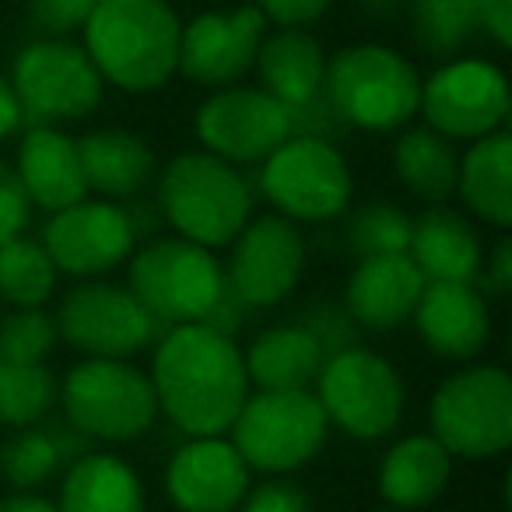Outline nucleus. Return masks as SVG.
I'll return each instance as SVG.
<instances>
[{"label":"nucleus","instance_id":"obj_33","mask_svg":"<svg viewBox=\"0 0 512 512\" xmlns=\"http://www.w3.org/2000/svg\"><path fill=\"white\" fill-rule=\"evenodd\" d=\"M344 242L358 260L362 256L407 253V246H411V214L393 200H365L344 221Z\"/></svg>","mask_w":512,"mask_h":512},{"label":"nucleus","instance_id":"obj_15","mask_svg":"<svg viewBox=\"0 0 512 512\" xmlns=\"http://www.w3.org/2000/svg\"><path fill=\"white\" fill-rule=\"evenodd\" d=\"M193 134L204 151L232 165L264 162L281 141L292 137L288 106L260 85L214 88L193 113Z\"/></svg>","mask_w":512,"mask_h":512},{"label":"nucleus","instance_id":"obj_35","mask_svg":"<svg viewBox=\"0 0 512 512\" xmlns=\"http://www.w3.org/2000/svg\"><path fill=\"white\" fill-rule=\"evenodd\" d=\"M60 334L43 306H15L0 320V362H46Z\"/></svg>","mask_w":512,"mask_h":512},{"label":"nucleus","instance_id":"obj_5","mask_svg":"<svg viewBox=\"0 0 512 512\" xmlns=\"http://www.w3.org/2000/svg\"><path fill=\"white\" fill-rule=\"evenodd\" d=\"M127 288L165 330L200 323L225 292V264L200 242L158 235L130 253Z\"/></svg>","mask_w":512,"mask_h":512},{"label":"nucleus","instance_id":"obj_21","mask_svg":"<svg viewBox=\"0 0 512 512\" xmlns=\"http://www.w3.org/2000/svg\"><path fill=\"white\" fill-rule=\"evenodd\" d=\"M15 172L29 193L32 207L53 214L88 197L85 169H81L78 137L57 127H29L18 148Z\"/></svg>","mask_w":512,"mask_h":512},{"label":"nucleus","instance_id":"obj_9","mask_svg":"<svg viewBox=\"0 0 512 512\" xmlns=\"http://www.w3.org/2000/svg\"><path fill=\"white\" fill-rule=\"evenodd\" d=\"M313 386L330 425L358 442L386 439L404 418V379L390 358L362 344L327 355Z\"/></svg>","mask_w":512,"mask_h":512},{"label":"nucleus","instance_id":"obj_3","mask_svg":"<svg viewBox=\"0 0 512 512\" xmlns=\"http://www.w3.org/2000/svg\"><path fill=\"white\" fill-rule=\"evenodd\" d=\"M323 95L351 130L393 134L418 116L421 74L393 46L355 43L327 57Z\"/></svg>","mask_w":512,"mask_h":512},{"label":"nucleus","instance_id":"obj_30","mask_svg":"<svg viewBox=\"0 0 512 512\" xmlns=\"http://www.w3.org/2000/svg\"><path fill=\"white\" fill-rule=\"evenodd\" d=\"M60 383L46 362H0V425L29 428L53 411Z\"/></svg>","mask_w":512,"mask_h":512},{"label":"nucleus","instance_id":"obj_1","mask_svg":"<svg viewBox=\"0 0 512 512\" xmlns=\"http://www.w3.org/2000/svg\"><path fill=\"white\" fill-rule=\"evenodd\" d=\"M148 379L155 386L158 414H165L186 439L225 435L249 397L239 344L207 323L165 330L155 341Z\"/></svg>","mask_w":512,"mask_h":512},{"label":"nucleus","instance_id":"obj_42","mask_svg":"<svg viewBox=\"0 0 512 512\" xmlns=\"http://www.w3.org/2000/svg\"><path fill=\"white\" fill-rule=\"evenodd\" d=\"M330 4L334 0H256V8L278 29H306L327 15Z\"/></svg>","mask_w":512,"mask_h":512},{"label":"nucleus","instance_id":"obj_38","mask_svg":"<svg viewBox=\"0 0 512 512\" xmlns=\"http://www.w3.org/2000/svg\"><path fill=\"white\" fill-rule=\"evenodd\" d=\"M32 221V200L18 179L15 165L0 162V246L18 235H25Z\"/></svg>","mask_w":512,"mask_h":512},{"label":"nucleus","instance_id":"obj_37","mask_svg":"<svg viewBox=\"0 0 512 512\" xmlns=\"http://www.w3.org/2000/svg\"><path fill=\"white\" fill-rule=\"evenodd\" d=\"M92 8L95 0H29V22L39 36L67 39L71 32H81Z\"/></svg>","mask_w":512,"mask_h":512},{"label":"nucleus","instance_id":"obj_47","mask_svg":"<svg viewBox=\"0 0 512 512\" xmlns=\"http://www.w3.org/2000/svg\"><path fill=\"white\" fill-rule=\"evenodd\" d=\"M0 512H57V502L36 491H11L0 498Z\"/></svg>","mask_w":512,"mask_h":512},{"label":"nucleus","instance_id":"obj_46","mask_svg":"<svg viewBox=\"0 0 512 512\" xmlns=\"http://www.w3.org/2000/svg\"><path fill=\"white\" fill-rule=\"evenodd\" d=\"M25 127L22 120V106H18V95L11 88L8 74H0V141H8L11 134Z\"/></svg>","mask_w":512,"mask_h":512},{"label":"nucleus","instance_id":"obj_14","mask_svg":"<svg viewBox=\"0 0 512 512\" xmlns=\"http://www.w3.org/2000/svg\"><path fill=\"white\" fill-rule=\"evenodd\" d=\"M225 264V285L246 309H274L299 288L306 274V235L285 214H260L239 228Z\"/></svg>","mask_w":512,"mask_h":512},{"label":"nucleus","instance_id":"obj_44","mask_svg":"<svg viewBox=\"0 0 512 512\" xmlns=\"http://www.w3.org/2000/svg\"><path fill=\"white\" fill-rule=\"evenodd\" d=\"M39 425H43L46 435L53 439V446H57L60 463H64V467H71L74 460H81V456H88L95 449V439H88L81 428H74L64 414H60V418H50V414H46Z\"/></svg>","mask_w":512,"mask_h":512},{"label":"nucleus","instance_id":"obj_41","mask_svg":"<svg viewBox=\"0 0 512 512\" xmlns=\"http://www.w3.org/2000/svg\"><path fill=\"white\" fill-rule=\"evenodd\" d=\"M474 285L484 299H509V292H512V242H509V235H502V239L495 242V249L481 260V271H477Z\"/></svg>","mask_w":512,"mask_h":512},{"label":"nucleus","instance_id":"obj_40","mask_svg":"<svg viewBox=\"0 0 512 512\" xmlns=\"http://www.w3.org/2000/svg\"><path fill=\"white\" fill-rule=\"evenodd\" d=\"M239 512H313V509H309V495L299 484L271 477V481L246 491V498L239 502Z\"/></svg>","mask_w":512,"mask_h":512},{"label":"nucleus","instance_id":"obj_19","mask_svg":"<svg viewBox=\"0 0 512 512\" xmlns=\"http://www.w3.org/2000/svg\"><path fill=\"white\" fill-rule=\"evenodd\" d=\"M411 323L421 344L449 362H470L491 341V306L467 281H425Z\"/></svg>","mask_w":512,"mask_h":512},{"label":"nucleus","instance_id":"obj_17","mask_svg":"<svg viewBox=\"0 0 512 512\" xmlns=\"http://www.w3.org/2000/svg\"><path fill=\"white\" fill-rule=\"evenodd\" d=\"M267 18L256 4L235 11H207L179 32V74L204 88L239 85L256 64Z\"/></svg>","mask_w":512,"mask_h":512},{"label":"nucleus","instance_id":"obj_2","mask_svg":"<svg viewBox=\"0 0 512 512\" xmlns=\"http://www.w3.org/2000/svg\"><path fill=\"white\" fill-rule=\"evenodd\" d=\"M179 32L183 22L169 0H95L81 25L95 71L130 95L158 92L176 78Z\"/></svg>","mask_w":512,"mask_h":512},{"label":"nucleus","instance_id":"obj_11","mask_svg":"<svg viewBox=\"0 0 512 512\" xmlns=\"http://www.w3.org/2000/svg\"><path fill=\"white\" fill-rule=\"evenodd\" d=\"M260 193L285 218L323 225L348 211L355 176L337 144L292 134L260 162Z\"/></svg>","mask_w":512,"mask_h":512},{"label":"nucleus","instance_id":"obj_13","mask_svg":"<svg viewBox=\"0 0 512 512\" xmlns=\"http://www.w3.org/2000/svg\"><path fill=\"white\" fill-rule=\"evenodd\" d=\"M418 113L449 141H477L509 120V81L491 60L453 57L421 78Z\"/></svg>","mask_w":512,"mask_h":512},{"label":"nucleus","instance_id":"obj_31","mask_svg":"<svg viewBox=\"0 0 512 512\" xmlns=\"http://www.w3.org/2000/svg\"><path fill=\"white\" fill-rule=\"evenodd\" d=\"M57 278L60 274L43 242L18 235L0 246V295L11 306H43L57 292Z\"/></svg>","mask_w":512,"mask_h":512},{"label":"nucleus","instance_id":"obj_34","mask_svg":"<svg viewBox=\"0 0 512 512\" xmlns=\"http://www.w3.org/2000/svg\"><path fill=\"white\" fill-rule=\"evenodd\" d=\"M60 467H64L60 453L43 425L15 428V435H8V439L0 442V477L15 491L39 488V484L50 481Z\"/></svg>","mask_w":512,"mask_h":512},{"label":"nucleus","instance_id":"obj_4","mask_svg":"<svg viewBox=\"0 0 512 512\" xmlns=\"http://www.w3.org/2000/svg\"><path fill=\"white\" fill-rule=\"evenodd\" d=\"M162 221L207 249L228 246L249 221L253 190L232 162L211 151H183L158 176Z\"/></svg>","mask_w":512,"mask_h":512},{"label":"nucleus","instance_id":"obj_26","mask_svg":"<svg viewBox=\"0 0 512 512\" xmlns=\"http://www.w3.org/2000/svg\"><path fill=\"white\" fill-rule=\"evenodd\" d=\"M253 71L260 74V88L271 92L288 109L302 106L323 92L327 78V53L320 39L306 29H278L274 36L260 39Z\"/></svg>","mask_w":512,"mask_h":512},{"label":"nucleus","instance_id":"obj_28","mask_svg":"<svg viewBox=\"0 0 512 512\" xmlns=\"http://www.w3.org/2000/svg\"><path fill=\"white\" fill-rule=\"evenodd\" d=\"M57 512H144L137 470L116 453H88L64 474Z\"/></svg>","mask_w":512,"mask_h":512},{"label":"nucleus","instance_id":"obj_48","mask_svg":"<svg viewBox=\"0 0 512 512\" xmlns=\"http://www.w3.org/2000/svg\"><path fill=\"white\" fill-rule=\"evenodd\" d=\"M369 512H400V509H390V505H383V509H369Z\"/></svg>","mask_w":512,"mask_h":512},{"label":"nucleus","instance_id":"obj_12","mask_svg":"<svg viewBox=\"0 0 512 512\" xmlns=\"http://www.w3.org/2000/svg\"><path fill=\"white\" fill-rule=\"evenodd\" d=\"M57 334L88 358H134L165 334V327L134 299L127 285L85 278L60 299Z\"/></svg>","mask_w":512,"mask_h":512},{"label":"nucleus","instance_id":"obj_43","mask_svg":"<svg viewBox=\"0 0 512 512\" xmlns=\"http://www.w3.org/2000/svg\"><path fill=\"white\" fill-rule=\"evenodd\" d=\"M477 32L491 39L498 50L512 46V0H474Z\"/></svg>","mask_w":512,"mask_h":512},{"label":"nucleus","instance_id":"obj_6","mask_svg":"<svg viewBox=\"0 0 512 512\" xmlns=\"http://www.w3.org/2000/svg\"><path fill=\"white\" fill-rule=\"evenodd\" d=\"M228 432L249 470L292 474L327 446L330 421L313 390H256Z\"/></svg>","mask_w":512,"mask_h":512},{"label":"nucleus","instance_id":"obj_27","mask_svg":"<svg viewBox=\"0 0 512 512\" xmlns=\"http://www.w3.org/2000/svg\"><path fill=\"white\" fill-rule=\"evenodd\" d=\"M456 193L474 218L484 225L509 228L512 225V137L509 130H495L460 155V179Z\"/></svg>","mask_w":512,"mask_h":512},{"label":"nucleus","instance_id":"obj_8","mask_svg":"<svg viewBox=\"0 0 512 512\" xmlns=\"http://www.w3.org/2000/svg\"><path fill=\"white\" fill-rule=\"evenodd\" d=\"M64 418L95 442H134L158 418L155 386L148 372L127 358H85L60 386Z\"/></svg>","mask_w":512,"mask_h":512},{"label":"nucleus","instance_id":"obj_7","mask_svg":"<svg viewBox=\"0 0 512 512\" xmlns=\"http://www.w3.org/2000/svg\"><path fill=\"white\" fill-rule=\"evenodd\" d=\"M432 435L460 460H491L512 446V379L502 365H467L428 404Z\"/></svg>","mask_w":512,"mask_h":512},{"label":"nucleus","instance_id":"obj_18","mask_svg":"<svg viewBox=\"0 0 512 512\" xmlns=\"http://www.w3.org/2000/svg\"><path fill=\"white\" fill-rule=\"evenodd\" d=\"M253 470L225 435L186 439L165 463V498L179 512H235Z\"/></svg>","mask_w":512,"mask_h":512},{"label":"nucleus","instance_id":"obj_36","mask_svg":"<svg viewBox=\"0 0 512 512\" xmlns=\"http://www.w3.org/2000/svg\"><path fill=\"white\" fill-rule=\"evenodd\" d=\"M295 320L309 330V334L320 341L323 355H334V351H344V348H355L362 344V334L365 330L351 320V313L344 309V302H330V299H320V302H309Z\"/></svg>","mask_w":512,"mask_h":512},{"label":"nucleus","instance_id":"obj_16","mask_svg":"<svg viewBox=\"0 0 512 512\" xmlns=\"http://www.w3.org/2000/svg\"><path fill=\"white\" fill-rule=\"evenodd\" d=\"M39 242L50 253L57 274L85 281L127 264L137 235L120 204L85 197L64 211H53Z\"/></svg>","mask_w":512,"mask_h":512},{"label":"nucleus","instance_id":"obj_32","mask_svg":"<svg viewBox=\"0 0 512 512\" xmlns=\"http://www.w3.org/2000/svg\"><path fill=\"white\" fill-rule=\"evenodd\" d=\"M474 0H414V43L425 57L453 60L474 39Z\"/></svg>","mask_w":512,"mask_h":512},{"label":"nucleus","instance_id":"obj_10","mask_svg":"<svg viewBox=\"0 0 512 512\" xmlns=\"http://www.w3.org/2000/svg\"><path fill=\"white\" fill-rule=\"evenodd\" d=\"M8 81L29 127L88 120L102 106V92H106V81L88 60L85 46L50 36L15 53Z\"/></svg>","mask_w":512,"mask_h":512},{"label":"nucleus","instance_id":"obj_25","mask_svg":"<svg viewBox=\"0 0 512 512\" xmlns=\"http://www.w3.org/2000/svg\"><path fill=\"white\" fill-rule=\"evenodd\" d=\"M88 190L109 200L137 197L155 179V151L141 134L123 127H99L78 137Z\"/></svg>","mask_w":512,"mask_h":512},{"label":"nucleus","instance_id":"obj_20","mask_svg":"<svg viewBox=\"0 0 512 512\" xmlns=\"http://www.w3.org/2000/svg\"><path fill=\"white\" fill-rule=\"evenodd\" d=\"M425 278L407 253L362 256L344 285V309L362 330L386 334L411 320Z\"/></svg>","mask_w":512,"mask_h":512},{"label":"nucleus","instance_id":"obj_24","mask_svg":"<svg viewBox=\"0 0 512 512\" xmlns=\"http://www.w3.org/2000/svg\"><path fill=\"white\" fill-rule=\"evenodd\" d=\"M323 362L320 341L299 320L260 330L242 351L246 379L256 390H313Z\"/></svg>","mask_w":512,"mask_h":512},{"label":"nucleus","instance_id":"obj_29","mask_svg":"<svg viewBox=\"0 0 512 512\" xmlns=\"http://www.w3.org/2000/svg\"><path fill=\"white\" fill-rule=\"evenodd\" d=\"M393 172L425 204H449L460 179L456 141L435 134L432 127H411L393 144Z\"/></svg>","mask_w":512,"mask_h":512},{"label":"nucleus","instance_id":"obj_45","mask_svg":"<svg viewBox=\"0 0 512 512\" xmlns=\"http://www.w3.org/2000/svg\"><path fill=\"white\" fill-rule=\"evenodd\" d=\"M246 313L249 309L239 302V295L232 292V288L225 285V292H221V299L211 306V313L204 316L200 323H207L211 330H218V334H225V337H235L242 330V323H246Z\"/></svg>","mask_w":512,"mask_h":512},{"label":"nucleus","instance_id":"obj_23","mask_svg":"<svg viewBox=\"0 0 512 512\" xmlns=\"http://www.w3.org/2000/svg\"><path fill=\"white\" fill-rule=\"evenodd\" d=\"M453 477V456L435 435H404L386 449L383 463H379V495L390 509L400 512H418L439 502L442 491L449 488Z\"/></svg>","mask_w":512,"mask_h":512},{"label":"nucleus","instance_id":"obj_22","mask_svg":"<svg viewBox=\"0 0 512 512\" xmlns=\"http://www.w3.org/2000/svg\"><path fill=\"white\" fill-rule=\"evenodd\" d=\"M407 256L425 281H467V285H474L484 260V246L467 214H460L449 204H428L418 218H411Z\"/></svg>","mask_w":512,"mask_h":512},{"label":"nucleus","instance_id":"obj_39","mask_svg":"<svg viewBox=\"0 0 512 512\" xmlns=\"http://www.w3.org/2000/svg\"><path fill=\"white\" fill-rule=\"evenodd\" d=\"M288 116H292V134L302 137H320V141L337 144L341 137L351 134V127L337 116V109L330 106V99L323 92L313 95L309 102H302V106H292Z\"/></svg>","mask_w":512,"mask_h":512}]
</instances>
